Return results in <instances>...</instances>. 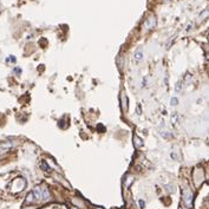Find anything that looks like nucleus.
Returning <instances> with one entry per match:
<instances>
[{
  "label": "nucleus",
  "instance_id": "f257e3e1",
  "mask_svg": "<svg viewBox=\"0 0 209 209\" xmlns=\"http://www.w3.org/2000/svg\"><path fill=\"white\" fill-rule=\"evenodd\" d=\"M183 201L187 206V209H190L192 206V192L188 188L183 189Z\"/></svg>",
  "mask_w": 209,
  "mask_h": 209
},
{
  "label": "nucleus",
  "instance_id": "f03ea898",
  "mask_svg": "<svg viewBox=\"0 0 209 209\" xmlns=\"http://www.w3.org/2000/svg\"><path fill=\"white\" fill-rule=\"evenodd\" d=\"M156 26V18L155 16H150V17H148L144 21V28L146 30H153L154 27Z\"/></svg>",
  "mask_w": 209,
  "mask_h": 209
},
{
  "label": "nucleus",
  "instance_id": "7ed1b4c3",
  "mask_svg": "<svg viewBox=\"0 0 209 209\" xmlns=\"http://www.w3.org/2000/svg\"><path fill=\"white\" fill-rule=\"evenodd\" d=\"M33 194H34V197H36L37 200H40V199L43 197V192H41V188H40V187H37V188L34 189Z\"/></svg>",
  "mask_w": 209,
  "mask_h": 209
},
{
  "label": "nucleus",
  "instance_id": "20e7f679",
  "mask_svg": "<svg viewBox=\"0 0 209 209\" xmlns=\"http://www.w3.org/2000/svg\"><path fill=\"white\" fill-rule=\"evenodd\" d=\"M207 18H209V11H208V10H204V11L201 12V14L199 16V19H200V21H203V20L207 19Z\"/></svg>",
  "mask_w": 209,
  "mask_h": 209
},
{
  "label": "nucleus",
  "instance_id": "39448f33",
  "mask_svg": "<svg viewBox=\"0 0 209 209\" xmlns=\"http://www.w3.org/2000/svg\"><path fill=\"white\" fill-rule=\"evenodd\" d=\"M122 108H123V111H126L128 109V99L124 94H122Z\"/></svg>",
  "mask_w": 209,
  "mask_h": 209
},
{
  "label": "nucleus",
  "instance_id": "423d86ee",
  "mask_svg": "<svg viewBox=\"0 0 209 209\" xmlns=\"http://www.w3.org/2000/svg\"><path fill=\"white\" fill-rule=\"evenodd\" d=\"M41 192H43V200H45V201H49L50 200V194H49V190L46 188H43L41 189Z\"/></svg>",
  "mask_w": 209,
  "mask_h": 209
},
{
  "label": "nucleus",
  "instance_id": "0eeeda50",
  "mask_svg": "<svg viewBox=\"0 0 209 209\" xmlns=\"http://www.w3.org/2000/svg\"><path fill=\"white\" fill-rule=\"evenodd\" d=\"M135 59H136V62H141L142 59H143V52L138 50V51L135 53Z\"/></svg>",
  "mask_w": 209,
  "mask_h": 209
},
{
  "label": "nucleus",
  "instance_id": "6e6552de",
  "mask_svg": "<svg viewBox=\"0 0 209 209\" xmlns=\"http://www.w3.org/2000/svg\"><path fill=\"white\" fill-rule=\"evenodd\" d=\"M33 196H34V194L33 192H30L28 194V196H27V200H26V203H32L34 200H33Z\"/></svg>",
  "mask_w": 209,
  "mask_h": 209
},
{
  "label": "nucleus",
  "instance_id": "1a4fd4ad",
  "mask_svg": "<svg viewBox=\"0 0 209 209\" xmlns=\"http://www.w3.org/2000/svg\"><path fill=\"white\" fill-rule=\"evenodd\" d=\"M133 141H135V145H136L137 148L142 145V140H141V138H138L137 136H135V137H133Z\"/></svg>",
  "mask_w": 209,
  "mask_h": 209
},
{
  "label": "nucleus",
  "instance_id": "9d476101",
  "mask_svg": "<svg viewBox=\"0 0 209 209\" xmlns=\"http://www.w3.org/2000/svg\"><path fill=\"white\" fill-rule=\"evenodd\" d=\"M41 168H43L44 170H46V171H51V169H50V167L47 166V163H46L45 161H43V162H41Z\"/></svg>",
  "mask_w": 209,
  "mask_h": 209
},
{
  "label": "nucleus",
  "instance_id": "9b49d317",
  "mask_svg": "<svg viewBox=\"0 0 209 209\" xmlns=\"http://www.w3.org/2000/svg\"><path fill=\"white\" fill-rule=\"evenodd\" d=\"M181 89H182V82H178L176 83V86H175V91L178 92V91H181Z\"/></svg>",
  "mask_w": 209,
  "mask_h": 209
},
{
  "label": "nucleus",
  "instance_id": "f8f14e48",
  "mask_svg": "<svg viewBox=\"0 0 209 209\" xmlns=\"http://www.w3.org/2000/svg\"><path fill=\"white\" fill-rule=\"evenodd\" d=\"M177 103H178V99H177V98H173V99H171V105H177Z\"/></svg>",
  "mask_w": 209,
  "mask_h": 209
},
{
  "label": "nucleus",
  "instance_id": "ddd939ff",
  "mask_svg": "<svg viewBox=\"0 0 209 209\" xmlns=\"http://www.w3.org/2000/svg\"><path fill=\"white\" fill-rule=\"evenodd\" d=\"M138 203H140V204H141V207H144V202H143V201H140V202H138Z\"/></svg>",
  "mask_w": 209,
  "mask_h": 209
},
{
  "label": "nucleus",
  "instance_id": "4468645a",
  "mask_svg": "<svg viewBox=\"0 0 209 209\" xmlns=\"http://www.w3.org/2000/svg\"><path fill=\"white\" fill-rule=\"evenodd\" d=\"M207 58H208V59H209V54H208V56H207Z\"/></svg>",
  "mask_w": 209,
  "mask_h": 209
},
{
  "label": "nucleus",
  "instance_id": "2eb2a0df",
  "mask_svg": "<svg viewBox=\"0 0 209 209\" xmlns=\"http://www.w3.org/2000/svg\"><path fill=\"white\" fill-rule=\"evenodd\" d=\"M1 153H4V151H0V154H1Z\"/></svg>",
  "mask_w": 209,
  "mask_h": 209
},
{
  "label": "nucleus",
  "instance_id": "dca6fc26",
  "mask_svg": "<svg viewBox=\"0 0 209 209\" xmlns=\"http://www.w3.org/2000/svg\"><path fill=\"white\" fill-rule=\"evenodd\" d=\"M72 209H77V208H72Z\"/></svg>",
  "mask_w": 209,
  "mask_h": 209
},
{
  "label": "nucleus",
  "instance_id": "f3484780",
  "mask_svg": "<svg viewBox=\"0 0 209 209\" xmlns=\"http://www.w3.org/2000/svg\"><path fill=\"white\" fill-rule=\"evenodd\" d=\"M208 39H209V37H208Z\"/></svg>",
  "mask_w": 209,
  "mask_h": 209
}]
</instances>
